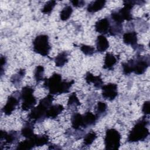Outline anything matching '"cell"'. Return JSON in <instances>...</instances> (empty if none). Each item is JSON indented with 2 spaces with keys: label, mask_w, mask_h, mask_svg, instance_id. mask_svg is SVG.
Masks as SVG:
<instances>
[{
  "label": "cell",
  "mask_w": 150,
  "mask_h": 150,
  "mask_svg": "<svg viewBox=\"0 0 150 150\" xmlns=\"http://www.w3.org/2000/svg\"><path fill=\"white\" fill-rule=\"evenodd\" d=\"M21 135L26 138H29L33 135V124L30 121H28L23 126L21 131Z\"/></svg>",
  "instance_id": "ffe728a7"
},
{
  "label": "cell",
  "mask_w": 150,
  "mask_h": 150,
  "mask_svg": "<svg viewBox=\"0 0 150 150\" xmlns=\"http://www.w3.org/2000/svg\"><path fill=\"white\" fill-rule=\"evenodd\" d=\"M28 139L32 148L36 146H40L47 145L49 142V138L47 135H35L34 134L32 137Z\"/></svg>",
  "instance_id": "30bf717a"
},
{
  "label": "cell",
  "mask_w": 150,
  "mask_h": 150,
  "mask_svg": "<svg viewBox=\"0 0 150 150\" xmlns=\"http://www.w3.org/2000/svg\"><path fill=\"white\" fill-rule=\"evenodd\" d=\"M69 53L67 51H63L59 53L54 58L55 65L57 67H63L67 63L69 59Z\"/></svg>",
  "instance_id": "7402d4cb"
},
{
  "label": "cell",
  "mask_w": 150,
  "mask_h": 150,
  "mask_svg": "<svg viewBox=\"0 0 150 150\" xmlns=\"http://www.w3.org/2000/svg\"><path fill=\"white\" fill-rule=\"evenodd\" d=\"M51 49L47 35H38L33 41V50L36 53L42 56H48Z\"/></svg>",
  "instance_id": "5b68a950"
},
{
  "label": "cell",
  "mask_w": 150,
  "mask_h": 150,
  "mask_svg": "<svg viewBox=\"0 0 150 150\" xmlns=\"http://www.w3.org/2000/svg\"><path fill=\"white\" fill-rule=\"evenodd\" d=\"M19 134L17 131H11L9 132L1 131V141H5V144H11L16 142L19 138Z\"/></svg>",
  "instance_id": "7c38bea8"
},
{
  "label": "cell",
  "mask_w": 150,
  "mask_h": 150,
  "mask_svg": "<svg viewBox=\"0 0 150 150\" xmlns=\"http://www.w3.org/2000/svg\"><path fill=\"white\" fill-rule=\"evenodd\" d=\"M97 134L93 131H91L88 133H87L83 139V144L85 146H89L94 141V140L97 138Z\"/></svg>",
  "instance_id": "4316f807"
},
{
  "label": "cell",
  "mask_w": 150,
  "mask_h": 150,
  "mask_svg": "<svg viewBox=\"0 0 150 150\" xmlns=\"http://www.w3.org/2000/svg\"><path fill=\"white\" fill-rule=\"evenodd\" d=\"M98 119L96 114H93L90 111H87L83 114V128H87L94 125Z\"/></svg>",
  "instance_id": "9a60e30c"
},
{
  "label": "cell",
  "mask_w": 150,
  "mask_h": 150,
  "mask_svg": "<svg viewBox=\"0 0 150 150\" xmlns=\"http://www.w3.org/2000/svg\"><path fill=\"white\" fill-rule=\"evenodd\" d=\"M118 62L117 57L112 53H107L105 55L103 68L107 70H112L113 67Z\"/></svg>",
  "instance_id": "e0dca14e"
},
{
  "label": "cell",
  "mask_w": 150,
  "mask_h": 150,
  "mask_svg": "<svg viewBox=\"0 0 150 150\" xmlns=\"http://www.w3.org/2000/svg\"><path fill=\"white\" fill-rule=\"evenodd\" d=\"M64 110V107L61 104L51 105L47 109L46 112V118H56Z\"/></svg>",
  "instance_id": "2e32d148"
},
{
  "label": "cell",
  "mask_w": 150,
  "mask_h": 150,
  "mask_svg": "<svg viewBox=\"0 0 150 150\" xmlns=\"http://www.w3.org/2000/svg\"><path fill=\"white\" fill-rule=\"evenodd\" d=\"M80 104L81 103L79 100V98H77L76 93H71L69 97L68 102H67L68 107L76 108L77 106H79Z\"/></svg>",
  "instance_id": "484cf974"
},
{
  "label": "cell",
  "mask_w": 150,
  "mask_h": 150,
  "mask_svg": "<svg viewBox=\"0 0 150 150\" xmlns=\"http://www.w3.org/2000/svg\"><path fill=\"white\" fill-rule=\"evenodd\" d=\"M56 4V2L55 1H49L47 2L42 9V12L45 14L50 13L53 8H54Z\"/></svg>",
  "instance_id": "f1b7e54d"
},
{
  "label": "cell",
  "mask_w": 150,
  "mask_h": 150,
  "mask_svg": "<svg viewBox=\"0 0 150 150\" xmlns=\"http://www.w3.org/2000/svg\"><path fill=\"white\" fill-rule=\"evenodd\" d=\"M34 89L30 86H25L21 92V99L22 100V110L28 111L32 108L36 104V98L33 95Z\"/></svg>",
  "instance_id": "52a82bcc"
},
{
  "label": "cell",
  "mask_w": 150,
  "mask_h": 150,
  "mask_svg": "<svg viewBox=\"0 0 150 150\" xmlns=\"http://www.w3.org/2000/svg\"><path fill=\"white\" fill-rule=\"evenodd\" d=\"M16 93V92H15L8 97L6 103L2 108V110L6 115H10L19 104L21 99V93Z\"/></svg>",
  "instance_id": "ba28073f"
},
{
  "label": "cell",
  "mask_w": 150,
  "mask_h": 150,
  "mask_svg": "<svg viewBox=\"0 0 150 150\" xmlns=\"http://www.w3.org/2000/svg\"><path fill=\"white\" fill-rule=\"evenodd\" d=\"M121 136L120 133L114 128L107 129L104 137L105 149L108 150L118 149L120 146Z\"/></svg>",
  "instance_id": "8992f818"
},
{
  "label": "cell",
  "mask_w": 150,
  "mask_h": 150,
  "mask_svg": "<svg viewBox=\"0 0 150 150\" xmlns=\"http://www.w3.org/2000/svg\"><path fill=\"white\" fill-rule=\"evenodd\" d=\"M110 27V22L107 18H104L97 21L94 25L95 30L97 32L103 35L109 33Z\"/></svg>",
  "instance_id": "8fae6325"
},
{
  "label": "cell",
  "mask_w": 150,
  "mask_h": 150,
  "mask_svg": "<svg viewBox=\"0 0 150 150\" xmlns=\"http://www.w3.org/2000/svg\"><path fill=\"white\" fill-rule=\"evenodd\" d=\"M85 80L88 84L93 83L96 89L101 88L103 86V81L100 76H94L91 73L88 71L85 76Z\"/></svg>",
  "instance_id": "4fadbf2b"
},
{
  "label": "cell",
  "mask_w": 150,
  "mask_h": 150,
  "mask_svg": "<svg viewBox=\"0 0 150 150\" xmlns=\"http://www.w3.org/2000/svg\"><path fill=\"white\" fill-rule=\"evenodd\" d=\"M74 83L73 80L70 81L63 80L62 76L54 73L49 78L44 79L43 87L48 89L49 94L52 95L67 93L70 88Z\"/></svg>",
  "instance_id": "6da1fadb"
},
{
  "label": "cell",
  "mask_w": 150,
  "mask_h": 150,
  "mask_svg": "<svg viewBox=\"0 0 150 150\" xmlns=\"http://www.w3.org/2000/svg\"><path fill=\"white\" fill-rule=\"evenodd\" d=\"M106 1L104 0H97L90 3L87 7V10L90 13H94L101 10L105 6Z\"/></svg>",
  "instance_id": "d6986e66"
},
{
  "label": "cell",
  "mask_w": 150,
  "mask_h": 150,
  "mask_svg": "<svg viewBox=\"0 0 150 150\" xmlns=\"http://www.w3.org/2000/svg\"><path fill=\"white\" fill-rule=\"evenodd\" d=\"M102 96L107 100L112 101L118 96V87L116 84L108 83L101 87Z\"/></svg>",
  "instance_id": "9c48e42d"
},
{
  "label": "cell",
  "mask_w": 150,
  "mask_h": 150,
  "mask_svg": "<svg viewBox=\"0 0 150 150\" xmlns=\"http://www.w3.org/2000/svg\"><path fill=\"white\" fill-rule=\"evenodd\" d=\"M70 2L72 4L73 6L76 8H81L85 4V2L81 0H73L71 1Z\"/></svg>",
  "instance_id": "1f68e13d"
},
{
  "label": "cell",
  "mask_w": 150,
  "mask_h": 150,
  "mask_svg": "<svg viewBox=\"0 0 150 150\" xmlns=\"http://www.w3.org/2000/svg\"><path fill=\"white\" fill-rule=\"evenodd\" d=\"M122 39L125 45H131L133 48H135L138 46L137 33L135 32L131 31L125 33L123 35Z\"/></svg>",
  "instance_id": "5bb4252c"
},
{
  "label": "cell",
  "mask_w": 150,
  "mask_h": 150,
  "mask_svg": "<svg viewBox=\"0 0 150 150\" xmlns=\"http://www.w3.org/2000/svg\"><path fill=\"white\" fill-rule=\"evenodd\" d=\"M25 73V69H21L18 71V72L16 74H13L11 78V81L12 83V84H13V85H15V86L16 85H19L22 78L24 77Z\"/></svg>",
  "instance_id": "603a6c76"
},
{
  "label": "cell",
  "mask_w": 150,
  "mask_h": 150,
  "mask_svg": "<svg viewBox=\"0 0 150 150\" xmlns=\"http://www.w3.org/2000/svg\"><path fill=\"white\" fill-rule=\"evenodd\" d=\"M6 59L5 56H1L0 59V66H1V74L2 76L4 72V66L6 64Z\"/></svg>",
  "instance_id": "d6a6232c"
},
{
  "label": "cell",
  "mask_w": 150,
  "mask_h": 150,
  "mask_svg": "<svg viewBox=\"0 0 150 150\" xmlns=\"http://www.w3.org/2000/svg\"><path fill=\"white\" fill-rule=\"evenodd\" d=\"M53 101V97L50 94L41 99L38 105L33 108L28 114V118L29 121L33 123L40 122L44 121L46 118L47 110L52 105Z\"/></svg>",
  "instance_id": "3957f363"
},
{
  "label": "cell",
  "mask_w": 150,
  "mask_h": 150,
  "mask_svg": "<svg viewBox=\"0 0 150 150\" xmlns=\"http://www.w3.org/2000/svg\"><path fill=\"white\" fill-rule=\"evenodd\" d=\"M73 12V8L70 5H67L63 8L60 13V18L62 21H65L69 19Z\"/></svg>",
  "instance_id": "cb8c5ba5"
},
{
  "label": "cell",
  "mask_w": 150,
  "mask_h": 150,
  "mask_svg": "<svg viewBox=\"0 0 150 150\" xmlns=\"http://www.w3.org/2000/svg\"><path fill=\"white\" fill-rule=\"evenodd\" d=\"M149 107H150V103L149 101H146L144 103L142 107V111L145 115H148L149 114V110H150Z\"/></svg>",
  "instance_id": "4dcf8cb0"
},
{
  "label": "cell",
  "mask_w": 150,
  "mask_h": 150,
  "mask_svg": "<svg viewBox=\"0 0 150 150\" xmlns=\"http://www.w3.org/2000/svg\"><path fill=\"white\" fill-rule=\"evenodd\" d=\"M107 110V105L106 103L102 102V101H99L97 103L96 107V115L97 117L99 116H101L103 115V114L105 113Z\"/></svg>",
  "instance_id": "83f0119b"
},
{
  "label": "cell",
  "mask_w": 150,
  "mask_h": 150,
  "mask_svg": "<svg viewBox=\"0 0 150 150\" xmlns=\"http://www.w3.org/2000/svg\"><path fill=\"white\" fill-rule=\"evenodd\" d=\"M71 127L74 129L78 130L81 128H83V115L76 112L71 118Z\"/></svg>",
  "instance_id": "44dd1931"
},
{
  "label": "cell",
  "mask_w": 150,
  "mask_h": 150,
  "mask_svg": "<svg viewBox=\"0 0 150 150\" xmlns=\"http://www.w3.org/2000/svg\"><path fill=\"white\" fill-rule=\"evenodd\" d=\"M80 50L81 51L86 55H88V56H91L92 55L95 51L94 48L91 46H89V45H81L80 46Z\"/></svg>",
  "instance_id": "f546056e"
},
{
  "label": "cell",
  "mask_w": 150,
  "mask_h": 150,
  "mask_svg": "<svg viewBox=\"0 0 150 150\" xmlns=\"http://www.w3.org/2000/svg\"><path fill=\"white\" fill-rule=\"evenodd\" d=\"M150 63L149 56H138L134 59H131L127 62L122 64V71L125 75L134 73L136 74L140 75L145 73Z\"/></svg>",
  "instance_id": "7a4b0ae2"
},
{
  "label": "cell",
  "mask_w": 150,
  "mask_h": 150,
  "mask_svg": "<svg viewBox=\"0 0 150 150\" xmlns=\"http://www.w3.org/2000/svg\"><path fill=\"white\" fill-rule=\"evenodd\" d=\"M148 123V121L144 117L139 119L129 131L127 141L135 142L145 140L149 135V129L146 127Z\"/></svg>",
  "instance_id": "277c9868"
},
{
  "label": "cell",
  "mask_w": 150,
  "mask_h": 150,
  "mask_svg": "<svg viewBox=\"0 0 150 150\" xmlns=\"http://www.w3.org/2000/svg\"><path fill=\"white\" fill-rule=\"evenodd\" d=\"M109 42L103 35H100L97 36L96 39V47L97 52L103 53L107 50L109 47Z\"/></svg>",
  "instance_id": "ac0fdd59"
},
{
  "label": "cell",
  "mask_w": 150,
  "mask_h": 150,
  "mask_svg": "<svg viewBox=\"0 0 150 150\" xmlns=\"http://www.w3.org/2000/svg\"><path fill=\"white\" fill-rule=\"evenodd\" d=\"M44 72L45 69L43 66L39 65L35 68L34 71V77L36 81V83H39L40 81L44 80Z\"/></svg>",
  "instance_id": "d4e9b609"
}]
</instances>
